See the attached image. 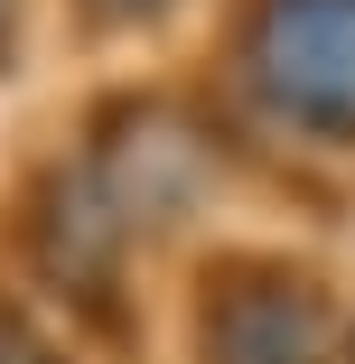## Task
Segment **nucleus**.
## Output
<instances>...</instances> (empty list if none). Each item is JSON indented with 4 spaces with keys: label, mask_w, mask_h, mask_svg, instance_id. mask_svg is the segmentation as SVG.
I'll return each instance as SVG.
<instances>
[{
    "label": "nucleus",
    "mask_w": 355,
    "mask_h": 364,
    "mask_svg": "<svg viewBox=\"0 0 355 364\" xmlns=\"http://www.w3.org/2000/svg\"><path fill=\"white\" fill-rule=\"evenodd\" d=\"M103 10H150V0H103Z\"/></svg>",
    "instance_id": "nucleus-3"
},
{
    "label": "nucleus",
    "mask_w": 355,
    "mask_h": 364,
    "mask_svg": "<svg viewBox=\"0 0 355 364\" xmlns=\"http://www.w3.org/2000/svg\"><path fill=\"white\" fill-rule=\"evenodd\" d=\"M243 65L290 122L355 131V0H262Z\"/></svg>",
    "instance_id": "nucleus-1"
},
{
    "label": "nucleus",
    "mask_w": 355,
    "mask_h": 364,
    "mask_svg": "<svg viewBox=\"0 0 355 364\" xmlns=\"http://www.w3.org/2000/svg\"><path fill=\"white\" fill-rule=\"evenodd\" d=\"M0 19H10V0H0Z\"/></svg>",
    "instance_id": "nucleus-4"
},
{
    "label": "nucleus",
    "mask_w": 355,
    "mask_h": 364,
    "mask_svg": "<svg viewBox=\"0 0 355 364\" xmlns=\"http://www.w3.org/2000/svg\"><path fill=\"white\" fill-rule=\"evenodd\" d=\"M327 309L300 280H243L234 309L216 318V364H318L327 346Z\"/></svg>",
    "instance_id": "nucleus-2"
}]
</instances>
